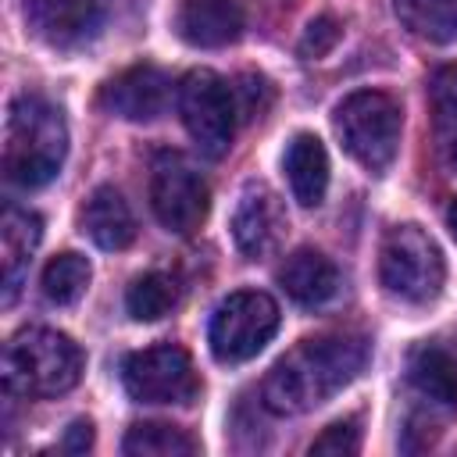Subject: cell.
<instances>
[{"label": "cell", "instance_id": "4", "mask_svg": "<svg viewBox=\"0 0 457 457\" xmlns=\"http://www.w3.org/2000/svg\"><path fill=\"white\" fill-rule=\"evenodd\" d=\"M378 282L400 303H432L446 282V264L436 239L421 225H393L378 246Z\"/></svg>", "mask_w": 457, "mask_h": 457}, {"label": "cell", "instance_id": "23", "mask_svg": "<svg viewBox=\"0 0 457 457\" xmlns=\"http://www.w3.org/2000/svg\"><path fill=\"white\" fill-rule=\"evenodd\" d=\"M232 100H236V114H239L243 121H253V118H261V114L271 107L275 89H271V82H268L264 75L246 71V75H239V79L232 82Z\"/></svg>", "mask_w": 457, "mask_h": 457}, {"label": "cell", "instance_id": "15", "mask_svg": "<svg viewBox=\"0 0 457 457\" xmlns=\"http://www.w3.org/2000/svg\"><path fill=\"white\" fill-rule=\"evenodd\" d=\"M79 225L82 232L100 246V250H125L136 239V218L132 207L125 204V196L114 186H96L82 211H79Z\"/></svg>", "mask_w": 457, "mask_h": 457}, {"label": "cell", "instance_id": "2", "mask_svg": "<svg viewBox=\"0 0 457 457\" xmlns=\"http://www.w3.org/2000/svg\"><path fill=\"white\" fill-rule=\"evenodd\" d=\"M68 154V129L61 107L36 93H21L11 104L4 132V175L18 189L46 186Z\"/></svg>", "mask_w": 457, "mask_h": 457}, {"label": "cell", "instance_id": "20", "mask_svg": "<svg viewBox=\"0 0 457 457\" xmlns=\"http://www.w3.org/2000/svg\"><path fill=\"white\" fill-rule=\"evenodd\" d=\"M393 11L425 43L457 39V0H393Z\"/></svg>", "mask_w": 457, "mask_h": 457}, {"label": "cell", "instance_id": "19", "mask_svg": "<svg viewBox=\"0 0 457 457\" xmlns=\"http://www.w3.org/2000/svg\"><path fill=\"white\" fill-rule=\"evenodd\" d=\"M121 450L129 457H193V453H200V443L186 428H179V425H168V421H136L125 432Z\"/></svg>", "mask_w": 457, "mask_h": 457}, {"label": "cell", "instance_id": "9", "mask_svg": "<svg viewBox=\"0 0 457 457\" xmlns=\"http://www.w3.org/2000/svg\"><path fill=\"white\" fill-rule=\"evenodd\" d=\"M150 207L168 232L189 236L207 218L211 189L182 154L161 150L150 164Z\"/></svg>", "mask_w": 457, "mask_h": 457}, {"label": "cell", "instance_id": "8", "mask_svg": "<svg viewBox=\"0 0 457 457\" xmlns=\"http://www.w3.org/2000/svg\"><path fill=\"white\" fill-rule=\"evenodd\" d=\"M179 114L204 157H221L232 146V132H236L232 86H225V79L214 75L211 68H193L179 82Z\"/></svg>", "mask_w": 457, "mask_h": 457}, {"label": "cell", "instance_id": "10", "mask_svg": "<svg viewBox=\"0 0 457 457\" xmlns=\"http://www.w3.org/2000/svg\"><path fill=\"white\" fill-rule=\"evenodd\" d=\"M114 14V0H29V29L54 50H79L93 43Z\"/></svg>", "mask_w": 457, "mask_h": 457}, {"label": "cell", "instance_id": "14", "mask_svg": "<svg viewBox=\"0 0 457 457\" xmlns=\"http://www.w3.org/2000/svg\"><path fill=\"white\" fill-rule=\"evenodd\" d=\"M39 236H43V221L39 214L25 211V207H4V218H0V275H4V303L14 300L25 271H29V261H32V250L39 246Z\"/></svg>", "mask_w": 457, "mask_h": 457}, {"label": "cell", "instance_id": "21", "mask_svg": "<svg viewBox=\"0 0 457 457\" xmlns=\"http://www.w3.org/2000/svg\"><path fill=\"white\" fill-rule=\"evenodd\" d=\"M175 300H179L175 278L164 275V271H146L129 286L125 311H129L132 321H157L175 307Z\"/></svg>", "mask_w": 457, "mask_h": 457}, {"label": "cell", "instance_id": "22", "mask_svg": "<svg viewBox=\"0 0 457 457\" xmlns=\"http://www.w3.org/2000/svg\"><path fill=\"white\" fill-rule=\"evenodd\" d=\"M89 275H93L89 261L82 253H75V250H64L43 268V296L50 303H57V307H68L86 293Z\"/></svg>", "mask_w": 457, "mask_h": 457}, {"label": "cell", "instance_id": "3", "mask_svg": "<svg viewBox=\"0 0 457 457\" xmlns=\"http://www.w3.org/2000/svg\"><path fill=\"white\" fill-rule=\"evenodd\" d=\"M82 378V350L57 328H21L4 353V382L21 396H61Z\"/></svg>", "mask_w": 457, "mask_h": 457}, {"label": "cell", "instance_id": "6", "mask_svg": "<svg viewBox=\"0 0 457 457\" xmlns=\"http://www.w3.org/2000/svg\"><path fill=\"white\" fill-rule=\"evenodd\" d=\"M275 332H278V303L261 289H239V293H228L214 307L207 343H211L214 361L243 364L257 357L271 343Z\"/></svg>", "mask_w": 457, "mask_h": 457}, {"label": "cell", "instance_id": "26", "mask_svg": "<svg viewBox=\"0 0 457 457\" xmlns=\"http://www.w3.org/2000/svg\"><path fill=\"white\" fill-rule=\"evenodd\" d=\"M339 43V21L332 14H318L307 29H303V39H300V57L307 61H318L325 57L332 46Z\"/></svg>", "mask_w": 457, "mask_h": 457}, {"label": "cell", "instance_id": "5", "mask_svg": "<svg viewBox=\"0 0 457 457\" xmlns=\"http://www.w3.org/2000/svg\"><path fill=\"white\" fill-rule=\"evenodd\" d=\"M336 136L343 150L368 171L382 175L400 150V132H403V111L389 93L378 89H357L350 93L336 114H332Z\"/></svg>", "mask_w": 457, "mask_h": 457}, {"label": "cell", "instance_id": "1", "mask_svg": "<svg viewBox=\"0 0 457 457\" xmlns=\"http://www.w3.org/2000/svg\"><path fill=\"white\" fill-rule=\"evenodd\" d=\"M368 364V339L328 332L296 343L264 375L261 396L271 414H307L346 389Z\"/></svg>", "mask_w": 457, "mask_h": 457}, {"label": "cell", "instance_id": "18", "mask_svg": "<svg viewBox=\"0 0 457 457\" xmlns=\"http://www.w3.org/2000/svg\"><path fill=\"white\" fill-rule=\"evenodd\" d=\"M411 389L432 407H457V361L439 346H418L407 361Z\"/></svg>", "mask_w": 457, "mask_h": 457}, {"label": "cell", "instance_id": "13", "mask_svg": "<svg viewBox=\"0 0 457 457\" xmlns=\"http://www.w3.org/2000/svg\"><path fill=\"white\" fill-rule=\"evenodd\" d=\"M175 32L200 50L228 46L243 36V7L236 0H182L175 11Z\"/></svg>", "mask_w": 457, "mask_h": 457}, {"label": "cell", "instance_id": "12", "mask_svg": "<svg viewBox=\"0 0 457 457\" xmlns=\"http://www.w3.org/2000/svg\"><path fill=\"white\" fill-rule=\"evenodd\" d=\"M286 236V207L278 193H271L261 182H250L239 193V204L232 211V239L236 250L250 261L268 257Z\"/></svg>", "mask_w": 457, "mask_h": 457}, {"label": "cell", "instance_id": "24", "mask_svg": "<svg viewBox=\"0 0 457 457\" xmlns=\"http://www.w3.org/2000/svg\"><path fill=\"white\" fill-rule=\"evenodd\" d=\"M361 450V428L353 418L346 421H336L328 425L314 443H311V453H332V457H350Z\"/></svg>", "mask_w": 457, "mask_h": 457}, {"label": "cell", "instance_id": "27", "mask_svg": "<svg viewBox=\"0 0 457 457\" xmlns=\"http://www.w3.org/2000/svg\"><path fill=\"white\" fill-rule=\"evenodd\" d=\"M89 443H93V425L89 421H75L68 428V436H64V450L68 453H82V450H89Z\"/></svg>", "mask_w": 457, "mask_h": 457}, {"label": "cell", "instance_id": "17", "mask_svg": "<svg viewBox=\"0 0 457 457\" xmlns=\"http://www.w3.org/2000/svg\"><path fill=\"white\" fill-rule=\"evenodd\" d=\"M278 286L286 289L289 300L303 303V307H318L325 300L336 296L339 289V271L336 264L321 253V250H311V246H300L286 257V264L278 268Z\"/></svg>", "mask_w": 457, "mask_h": 457}, {"label": "cell", "instance_id": "28", "mask_svg": "<svg viewBox=\"0 0 457 457\" xmlns=\"http://www.w3.org/2000/svg\"><path fill=\"white\" fill-rule=\"evenodd\" d=\"M446 225H450V232H453V239H457V196H453L450 207H446Z\"/></svg>", "mask_w": 457, "mask_h": 457}, {"label": "cell", "instance_id": "16", "mask_svg": "<svg viewBox=\"0 0 457 457\" xmlns=\"http://www.w3.org/2000/svg\"><path fill=\"white\" fill-rule=\"evenodd\" d=\"M289 193L300 207H318L328 189V154L314 132H296L282 154Z\"/></svg>", "mask_w": 457, "mask_h": 457}, {"label": "cell", "instance_id": "25", "mask_svg": "<svg viewBox=\"0 0 457 457\" xmlns=\"http://www.w3.org/2000/svg\"><path fill=\"white\" fill-rule=\"evenodd\" d=\"M436 146L457 171V96H436Z\"/></svg>", "mask_w": 457, "mask_h": 457}, {"label": "cell", "instance_id": "7", "mask_svg": "<svg viewBox=\"0 0 457 457\" xmlns=\"http://www.w3.org/2000/svg\"><path fill=\"white\" fill-rule=\"evenodd\" d=\"M121 382L136 403L186 407L200 393V375H196L189 353L175 343H157V346L129 353L121 361Z\"/></svg>", "mask_w": 457, "mask_h": 457}, {"label": "cell", "instance_id": "11", "mask_svg": "<svg viewBox=\"0 0 457 457\" xmlns=\"http://www.w3.org/2000/svg\"><path fill=\"white\" fill-rule=\"evenodd\" d=\"M171 100V79L154 64H132L104 82L100 107L125 121H154Z\"/></svg>", "mask_w": 457, "mask_h": 457}]
</instances>
